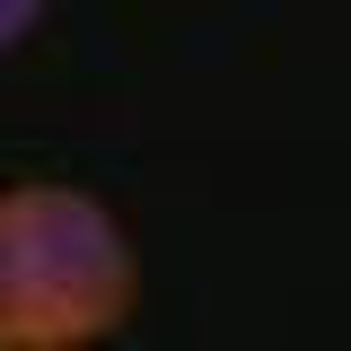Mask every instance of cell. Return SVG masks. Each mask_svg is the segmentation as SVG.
Segmentation results:
<instances>
[{
    "label": "cell",
    "mask_w": 351,
    "mask_h": 351,
    "mask_svg": "<svg viewBox=\"0 0 351 351\" xmlns=\"http://www.w3.org/2000/svg\"><path fill=\"white\" fill-rule=\"evenodd\" d=\"M141 307V246L97 193L27 176L0 193V351H97Z\"/></svg>",
    "instance_id": "cell-1"
},
{
    "label": "cell",
    "mask_w": 351,
    "mask_h": 351,
    "mask_svg": "<svg viewBox=\"0 0 351 351\" xmlns=\"http://www.w3.org/2000/svg\"><path fill=\"white\" fill-rule=\"evenodd\" d=\"M44 18V0H0V44H27Z\"/></svg>",
    "instance_id": "cell-2"
}]
</instances>
